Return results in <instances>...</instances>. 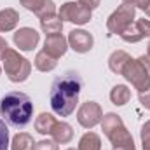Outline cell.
<instances>
[{
    "instance_id": "obj_1",
    "label": "cell",
    "mask_w": 150,
    "mask_h": 150,
    "mask_svg": "<svg viewBox=\"0 0 150 150\" xmlns=\"http://www.w3.org/2000/svg\"><path fill=\"white\" fill-rule=\"evenodd\" d=\"M82 77L77 72H67L61 77H58L52 86H51V93H49V101H51V108L54 113H58L59 117H68L75 110L77 103H79V94L82 91Z\"/></svg>"
},
{
    "instance_id": "obj_2",
    "label": "cell",
    "mask_w": 150,
    "mask_h": 150,
    "mask_svg": "<svg viewBox=\"0 0 150 150\" xmlns=\"http://www.w3.org/2000/svg\"><path fill=\"white\" fill-rule=\"evenodd\" d=\"M33 115V103L28 94L11 91L0 100V117L12 127H25Z\"/></svg>"
},
{
    "instance_id": "obj_3",
    "label": "cell",
    "mask_w": 150,
    "mask_h": 150,
    "mask_svg": "<svg viewBox=\"0 0 150 150\" xmlns=\"http://www.w3.org/2000/svg\"><path fill=\"white\" fill-rule=\"evenodd\" d=\"M101 129H103L105 136L110 140V143L113 145V150H136L134 140H133L131 133L126 129L120 115L113 112L103 115Z\"/></svg>"
},
{
    "instance_id": "obj_4",
    "label": "cell",
    "mask_w": 150,
    "mask_h": 150,
    "mask_svg": "<svg viewBox=\"0 0 150 150\" xmlns=\"http://www.w3.org/2000/svg\"><path fill=\"white\" fill-rule=\"evenodd\" d=\"M0 61H2L5 75L9 77L11 82H16V84L18 82H25L32 74V63L26 58H23L18 51H14L11 47H5L2 51Z\"/></svg>"
},
{
    "instance_id": "obj_5",
    "label": "cell",
    "mask_w": 150,
    "mask_h": 150,
    "mask_svg": "<svg viewBox=\"0 0 150 150\" xmlns=\"http://www.w3.org/2000/svg\"><path fill=\"white\" fill-rule=\"evenodd\" d=\"M134 12L136 9L133 5H127V4H122L119 5L110 18L107 19V28L112 35H120L124 30H127L131 25H133V19H134Z\"/></svg>"
},
{
    "instance_id": "obj_6",
    "label": "cell",
    "mask_w": 150,
    "mask_h": 150,
    "mask_svg": "<svg viewBox=\"0 0 150 150\" xmlns=\"http://www.w3.org/2000/svg\"><path fill=\"white\" fill-rule=\"evenodd\" d=\"M120 75H124L126 80H129V82L134 86V89H138V93H143V91L150 89V75L138 59H133V58H131V59L124 65Z\"/></svg>"
},
{
    "instance_id": "obj_7",
    "label": "cell",
    "mask_w": 150,
    "mask_h": 150,
    "mask_svg": "<svg viewBox=\"0 0 150 150\" xmlns=\"http://www.w3.org/2000/svg\"><path fill=\"white\" fill-rule=\"evenodd\" d=\"M58 18L61 21H68L75 25H86L91 21V11L80 5L79 2H65L58 11Z\"/></svg>"
},
{
    "instance_id": "obj_8",
    "label": "cell",
    "mask_w": 150,
    "mask_h": 150,
    "mask_svg": "<svg viewBox=\"0 0 150 150\" xmlns=\"http://www.w3.org/2000/svg\"><path fill=\"white\" fill-rule=\"evenodd\" d=\"M103 119V108L100 107V103L96 101H86L80 105L79 112H77V120L82 127L91 129L96 124H100Z\"/></svg>"
},
{
    "instance_id": "obj_9",
    "label": "cell",
    "mask_w": 150,
    "mask_h": 150,
    "mask_svg": "<svg viewBox=\"0 0 150 150\" xmlns=\"http://www.w3.org/2000/svg\"><path fill=\"white\" fill-rule=\"evenodd\" d=\"M67 40H68V47H72L75 52H80V54L89 52L93 49V45H94L93 35L89 32H86V30H72L68 33Z\"/></svg>"
},
{
    "instance_id": "obj_10",
    "label": "cell",
    "mask_w": 150,
    "mask_h": 150,
    "mask_svg": "<svg viewBox=\"0 0 150 150\" xmlns=\"http://www.w3.org/2000/svg\"><path fill=\"white\" fill-rule=\"evenodd\" d=\"M38 40H40V35L37 33V30L33 28H19L16 33H14V44L16 47H19L21 51H33L37 47Z\"/></svg>"
},
{
    "instance_id": "obj_11",
    "label": "cell",
    "mask_w": 150,
    "mask_h": 150,
    "mask_svg": "<svg viewBox=\"0 0 150 150\" xmlns=\"http://www.w3.org/2000/svg\"><path fill=\"white\" fill-rule=\"evenodd\" d=\"M67 49H68V40H67V37H63L61 33L47 35V37H45V42H44V51H45L49 56H52V58H56V59H58V58L65 56Z\"/></svg>"
},
{
    "instance_id": "obj_12",
    "label": "cell",
    "mask_w": 150,
    "mask_h": 150,
    "mask_svg": "<svg viewBox=\"0 0 150 150\" xmlns=\"http://www.w3.org/2000/svg\"><path fill=\"white\" fill-rule=\"evenodd\" d=\"M51 136H52V140L56 143H61V145L70 143L72 138H74V127L68 122H58L56 120V124H54V127L51 131Z\"/></svg>"
},
{
    "instance_id": "obj_13",
    "label": "cell",
    "mask_w": 150,
    "mask_h": 150,
    "mask_svg": "<svg viewBox=\"0 0 150 150\" xmlns=\"http://www.w3.org/2000/svg\"><path fill=\"white\" fill-rule=\"evenodd\" d=\"M19 23V14L16 9H11V7H5L0 11V33H5V32H11L18 26Z\"/></svg>"
},
{
    "instance_id": "obj_14",
    "label": "cell",
    "mask_w": 150,
    "mask_h": 150,
    "mask_svg": "<svg viewBox=\"0 0 150 150\" xmlns=\"http://www.w3.org/2000/svg\"><path fill=\"white\" fill-rule=\"evenodd\" d=\"M131 59V56L126 52V51H113L108 58V68L112 70L113 74H122V68L124 65Z\"/></svg>"
},
{
    "instance_id": "obj_15",
    "label": "cell",
    "mask_w": 150,
    "mask_h": 150,
    "mask_svg": "<svg viewBox=\"0 0 150 150\" xmlns=\"http://www.w3.org/2000/svg\"><path fill=\"white\" fill-rule=\"evenodd\" d=\"M54 124H56V119H54L52 113L42 112L37 117V120H35V131L40 133V134H51Z\"/></svg>"
},
{
    "instance_id": "obj_16",
    "label": "cell",
    "mask_w": 150,
    "mask_h": 150,
    "mask_svg": "<svg viewBox=\"0 0 150 150\" xmlns=\"http://www.w3.org/2000/svg\"><path fill=\"white\" fill-rule=\"evenodd\" d=\"M35 68L40 70V72H51V70H54L56 67H58V59L56 58H52V56H49L45 51H40L37 52V56H35Z\"/></svg>"
},
{
    "instance_id": "obj_17",
    "label": "cell",
    "mask_w": 150,
    "mask_h": 150,
    "mask_svg": "<svg viewBox=\"0 0 150 150\" xmlns=\"http://www.w3.org/2000/svg\"><path fill=\"white\" fill-rule=\"evenodd\" d=\"M40 28L45 35H56V33H61L63 21L58 16H49V18L40 19Z\"/></svg>"
},
{
    "instance_id": "obj_18",
    "label": "cell",
    "mask_w": 150,
    "mask_h": 150,
    "mask_svg": "<svg viewBox=\"0 0 150 150\" xmlns=\"http://www.w3.org/2000/svg\"><path fill=\"white\" fill-rule=\"evenodd\" d=\"M110 100H112L113 105L124 107V105L131 100V91H129L124 84H117L112 91H110Z\"/></svg>"
},
{
    "instance_id": "obj_19",
    "label": "cell",
    "mask_w": 150,
    "mask_h": 150,
    "mask_svg": "<svg viewBox=\"0 0 150 150\" xmlns=\"http://www.w3.org/2000/svg\"><path fill=\"white\" fill-rule=\"evenodd\" d=\"M33 136L28 133H18L12 142H11V150H33Z\"/></svg>"
},
{
    "instance_id": "obj_20",
    "label": "cell",
    "mask_w": 150,
    "mask_h": 150,
    "mask_svg": "<svg viewBox=\"0 0 150 150\" xmlns=\"http://www.w3.org/2000/svg\"><path fill=\"white\" fill-rule=\"evenodd\" d=\"M79 150H101V138L93 131L82 134L79 142Z\"/></svg>"
},
{
    "instance_id": "obj_21",
    "label": "cell",
    "mask_w": 150,
    "mask_h": 150,
    "mask_svg": "<svg viewBox=\"0 0 150 150\" xmlns=\"http://www.w3.org/2000/svg\"><path fill=\"white\" fill-rule=\"evenodd\" d=\"M120 37H122V40L124 42H127V44H136V42H140L142 38H145L143 35H142V32L138 30V26L133 23L127 30H124L122 33H120Z\"/></svg>"
},
{
    "instance_id": "obj_22",
    "label": "cell",
    "mask_w": 150,
    "mask_h": 150,
    "mask_svg": "<svg viewBox=\"0 0 150 150\" xmlns=\"http://www.w3.org/2000/svg\"><path fill=\"white\" fill-rule=\"evenodd\" d=\"M37 16L40 19L49 18V16H56V4H54L52 0H45L44 5H42V9L37 12Z\"/></svg>"
},
{
    "instance_id": "obj_23",
    "label": "cell",
    "mask_w": 150,
    "mask_h": 150,
    "mask_svg": "<svg viewBox=\"0 0 150 150\" xmlns=\"http://www.w3.org/2000/svg\"><path fill=\"white\" fill-rule=\"evenodd\" d=\"M9 149V129L5 126V120L0 119V150Z\"/></svg>"
},
{
    "instance_id": "obj_24",
    "label": "cell",
    "mask_w": 150,
    "mask_h": 150,
    "mask_svg": "<svg viewBox=\"0 0 150 150\" xmlns=\"http://www.w3.org/2000/svg\"><path fill=\"white\" fill-rule=\"evenodd\" d=\"M19 2H21V5L25 9H28V11H32V12L37 14L38 11L42 9V5H44L45 0H19Z\"/></svg>"
},
{
    "instance_id": "obj_25",
    "label": "cell",
    "mask_w": 150,
    "mask_h": 150,
    "mask_svg": "<svg viewBox=\"0 0 150 150\" xmlns=\"http://www.w3.org/2000/svg\"><path fill=\"white\" fill-rule=\"evenodd\" d=\"M142 145L143 150H150V120L142 126Z\"/></svg>"
},
{
    "instance_id": "obj_26",
    "label": "cell",
    "mask_w": 150,
    "mask_h": 150,
    "mask_svg": "<svg viewBox=\"0 0 150 150\" xmlns=\"http://www.w3.org/2000/svg\"><path fill=\"white\" fill-rule=\"evenodd\" d=\"M33 150H58V143L52 140H42V142H38L33 145Z\"/></svg>"
},
{
    "instance_id": "obj_27",
    "label": "cell",
    "mask_w": 150,
    "mask_h": 150,
    "mask_svg": "<svg viewBox=\"0 0 150 150\" xmlns=\"http://www.w3.org/2000/svg\"><path fill=\"white\" fill-rule=\"evenodd\" d=\"M134 25L138 26V30L142 32L143 37H150V21L149 19H145V18H143V19H138Z\"/></svg>"
},
{
    "instance_id": "obj_28",
    "label": "cell",
    "mask_w": 150,
    "mask_h": 150,
    "mask_svg": "<svg viewBox=\"0 0 150 150\" xmlns=\"http://www.w3.org/2000/svg\"><path fill=\"white\" fill-rule=\"evenodd\" d=\"M140 103H142V107L143 108H147V110H150V89H147V91H143V93H140Z\"/></svg>"
},
{
    "instance_id": "obj_29",
    "label": "cell",
    "mask_w": 150,
    "mask_h": 150,
    "mask_svg": "<svg viewBox=\"0 0 150 150\" xmlns=\"http://www.w3.org/2000/svg\"><path fill=\"white\" fill-rule=\"evenodd\" d=\"M100 2H101V0H79V4H80V5H84V7H86V9H89V11L96 9V7L100 5Z\"/></svg>"
},
{
    "instance_id": "obj_30",
    "label": "cell",
    "mask_w": 150,
    "mask_h": 150,
    "mask_svg": "<svg viewBox=\"0 0 150 150\" xmlns=\"http://www.w3.org/2000/svg\"><path fill=\"white\" fill-rule=\"evenodd\" d=\"M138 61L143 65V68H145V70L149 72V75H150V56H149V54H147V56H145V54H143V56H140V58H138Z\"/></svg>"
},
{
    "instance_id": "obj_31",
    "label": "cell",
    "mask_w": 150,
    "mask_h": 150,
    "mask_svg": "<svg viewBox=\"0 0 150 150\" xmlns=\"http://www.w3.org/2000/svg\"><path fill=\"white\" fill-rule=\"evenodd\" d=\"M5 47H9V45H7V42H5L4 38L0 37V56H2V51H4ZM0 72H2V67H0Z\"/></svg>"
},
{
    "instance_id": "obj_32",
    "label": "cell",
    "mask_w": 150,
    "mask_h": 150,
    "mask_svg": "<svg viewBox=\"0 0 150 150\" xmlns=\"http://www.w3.org/2000/svg\"><path fill=\"white\" fill-rule=\"evenodd\" d=\"M124 4H127V5H133L134 7V4H136V0H122Z\"/></svg>"
},
{
    "instance_id": "obj_33",
    "label": "cell",
    "mask_w": 150,
    "mask_h": 150,
    "mask_svg": "<svg viewBox=\"0 0 150 150\" xmlns=\"http://www.w3.org/2000/svg\"><path fill=\"white\" fill-rule=\"evenodd\" d=\"M145 14H147V16H149V18H150V7H149V9H147V11H145Z\"/></svg>"
},
{
    "instance_id": "obj_34",
    "label": "cell",
    "mask_w": 150,
    "mask_h": 150,
    "mask_svg": "<svg viewBox=\"0 0 150 150\" xmlns=\"http://www.w3.org/2000/svg\"><path fill=\"white\" fill-rule=\"evenodd\" d=\"M147 51H149V56H150V42H149V47H147Z\"/></svg>"
},
{
    "instance_id": "obj_35",
    "label": "cell",
    "mask_w": 150,
    "mask_h": 150,
    "mask_svg": "<svg viewBox=\"0 0 150 150\" xmlns=\"http://www.w3.org/2000/svg\"><path fill=\"white\" fill-rule=\"evenodd\" d=\"M68 150H75V149H68ZM77 150H79V149H77Z\"/></svg>"
}]
</instances>
